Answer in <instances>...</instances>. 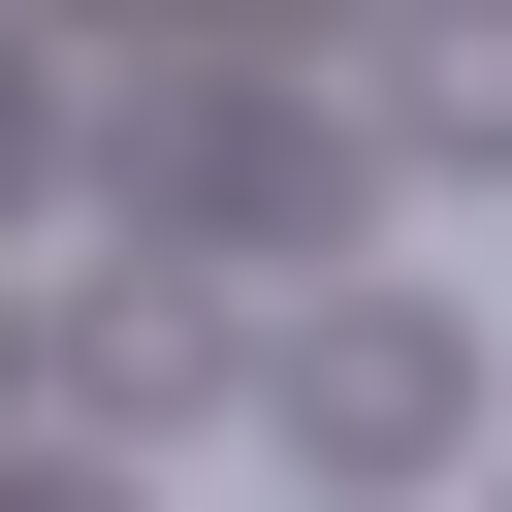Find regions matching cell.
<instances>
[{
  "label": "cell",
  "instance_id": "cell-1",
  "mask_svg": "<svg viewBox=\"0 0 512 512\" xmlns=\"http://www.w3.org/2000/svg\"><path fill=\"white\" fill-rule=\"evenodd\" d=\"M224 384H256L320 480H448V448H480V320H448V288H320V320H256Z\"/></svg>",
  "mask_w": 512,
  "mask_h": 512
},
{
  "label": "cell",
  "instance_id": "cell-4",
  "mask_svg": "<svg viewBox=\"0 0 512 512\" xmlns=\"http://www.w3.org/2000/svg\"><path fill=\"white\" fill-rule=\"evenodd\" d=\"M384 128L416 160H512V0H384Z\"/></svg>",
  "mask_w": 512,
  "mask_h": 512
},
{
  "label": "cell",
  "instance_id": "cell-2",
  "mask_svg": "<svg viewBox=\"0 0 512 512\" xmlns=\"http://www.w3.org/2000/svg\"><path fill=\"white\" fill-rule=\"evenodd\" d=\"M96 192H128V224H352V128L256 96V64H128V96H96Z\"/></svg>",
  "mask_w": 512,
  "mask_h": 512
},
{
  "label": "cell",
  "instance_id": "cell-5",
  "mask_svg": "<svg viewBox=\"0 0 512 512\" xmlns=\"http://www.w3.org/2000/svg\"><path fill=\"white\" fill-rule=\"evenodd\" d=\"M0 192H32V32H0Z\"/></svg>",
  "mask_w": 512,
  "mask_h": 512
},
{
  "label": "cell",
  "instance_id": "cell-6",
  "mask_svg": "<svg viewBox=\"0 0 512 512\" xmlns=\"http://www.w3.org/2000/svg\"><path fill=\"white\" fill-rule=\"evenodd\" d=\"M0 512H128V480H0Z\"/></svg>",
  "mask_w": 512,
  "mask_h": 512
},
{
  "label": "cell",
  "instance_id": "cell-3",
  "mask_svg": "<svg viewBox=\"0 0 512 512\" xmlns=\"http://www.w3.org/2000/svg\"><path fill=\"white\" fill-rule=\"evenodd\" d=\"M64 416H224V320L96 256V288H64Z\"/></svg>",
  "mask_w": 512,
  "mask_h": 512
}]
</instances>
